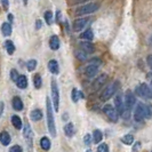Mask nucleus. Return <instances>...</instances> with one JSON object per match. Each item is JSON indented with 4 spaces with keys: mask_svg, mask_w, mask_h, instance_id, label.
<instances>
[{
    "mask_svg": "<svg viewBox=\"0 0 152 152\" xmlns=\"http://www.w3.org/2000/svg\"><path fill=\"white\" fill-rule=\"evenodd\" d=\"M135 93L137 96L143 97V99H150V91H149V86L146 84L138 85L135 88Z\"/></svg>",
    "mask_w": 152,
    "mask_h": 152,
    "instance_id": "9d476101",
    "label": "nucleus"
},
{
    "mask_svg": "<svg viewBox=\"0 0 152 152\" xmlns=\"http://www.w3.org/2000/svg\"><path fill=\"white\" fill-rule=\"evenodd\" d=\"M91 22V18L89 17H80V18H77L73 21V24H72V28H73V31L76 32H79V31H83L88 25V23Z\"/></svg>",
    "mask_w": 152,
    "mask_h": 152,
    "instance_id": "0eeeda50",
    "label": "nucleus"
},
{
    "mask_svg": "<svg viewBox=\"0 0 152 152\" xmlns=\"http://www.w3.org/2000/svg\"><path fill=\"white\" fill-rule=\"evenodd\" d=\"M23 4L24 5H28V0H23Z\"/></svg>",
    "mask_w": 152,
    "mask_h": 152,
    "instance_id": "09e8293b",
    "label": "nucleus"
},
{
    "mask_svg": "<svg viewBox=\"0 0 152 152\" xmlns=\"http://www.w3.org/2000/svg\"><path fill=\"white\" fill-rule=\"evenodd\" d=\"M114 104H115V110L118 114L121 115L122 111L125 110V104H124V99H122V94H117L115 95V99H114Z\"/></svg>",
    "mask_w": 152,
    "mask_h": 152,
    "instance_id": "ddd939ff",
    "label": "nucleus"
},
{
    "mask_svg": "<svg viewBox=\"0 0 152 152\" xmlns=\"http://www.w3.org/2000/svg\"><path fill=\"white\" fill-rule=\"evenodd\" d=\"M15 83H16V86L20 89H25L28 87V78H26V76H24V75H20Z\"/></svg>",
    "mask_w": 152,
    "mask_h": 152,
    "instance_id": "2eb2a0df",
    "label": "nucleus"
},
{
    "mask_svg": "<svg viewBox=\"0 0 152 152\" xmlns=\"http://www.w3.org/2000/svg\"><path fill=\"white\" fill-rule=\"evenodd\" d=\"M102 138H103V134H102V132L99 130V129L94 130V133H93V142H94L95 144L101 143Z\"/></svg>",
    "mask_w": 152,
    "mask_h": 152,
    "instance_id": "bb28decb",
    "label": "nucleus"
},
{
    "mask_svg": "<svg viewBox=\"0 0 152 152\" xmlns=\"http://www.w3.org/2000/svg\"><path fill=\"white\" fill-rule=\"evenodd\" d=\"M80 49L81 50H84L85 53H87L88 55L89 54H93L95 52V46L91 44V41H87V40H85V41H81L80 44Z\"/></svg>",
    "mask_w": 152,
    "mask_h": 152,
    "instance_id": "4468645a",
    "label": "nucleus"
},
{
    "mask_svg": "<svg viewBox=\"0 0 152 152\" xmlns=\"http://www.w3.org/2000/svg\"><path fill=\"white\" fill-rule=\"evenodd\" d=\"M135 103H136V97H135L134 93L130 91V89L126 91V93H125V101H124L125 109H127V110L132 111L133 107H134V105H135Z\"/></svg>",
    "mask_w": 152,
    "mask_h": 152,
    "instance_id": "423d86ee",
    "label": "nucleus"
},
{
    "mask_svg": "<svg viewBox=\"0 0 152 152\" xmlns=\"http://www.w3.org/2000/svg\"><path fill=\"white\" fill-rule=\"evenodd\" d=\"M61 17H62V14H61V12L58 10V12L56 13V22H60V21H61Z\"/></svg>",
    "mask_w": 152,
    "mask_h": 152,
    "instance_id": "37998d69",
    "label": "nucleus"
},
{
    "mask_svg": "<svg viewBox=\"0 0 152 152\" xmlns=\"http://www.w3.org/2000/svg\"><path fill=\"white\" fill-rule=\"evenodd\" d=\"M37 64H38L37 60H30V61H28V63H26V68H28V71L32 72L33 70H36V68H37Z\"/></svg>",
    "mask_w": 152,
    "mask_h": 152,
    "instance_id": "7c9ffc66",
    "label": "nucleus"
},
{
    "mask_svg": "<svg viewBox=\"0 0 152 152\" xmlns=\"http://www.w3.org/2000/svg\"><path fill=\"white\" fill-rule=\"evenodd\" d=\"M23 136H24V140L26 142L28 146L32 149V145H33V132L31 129L30 125L29 124H25L24 126V130H23Z\"/></svg>",
    "mask_w": 152,
    "mask_h": 152,
    "instance_id": "6e6552de",
    "label": "nucleus"
},
{
    "mask_svg": "<svg viewBox=\"0 0 152 152\" xmlns=\"http://www.w3.org/2000/svg\"><path fill=\"white\" fill-rule=\"evenodd\" d=\"M97 152H109V146L107 143H102L97 148Z\"/></svg>",
    "mask_w": 152,
    "mask_h": 152,
    "instance_id": "c9c22d12",
    "label": "nucleus"
},
{
    "mask_svg": "<svg viewBox=\"0 0 152 152\" xmlns=\"http://www.w3.org/2000/svg\"><path fill=\"white\" fill-rule=\"evenodd\" d=\"M99 8V2H93V1H89V2H86L85 5L78 7L76 9V15L77 16H81V15H91L93 13L97 12Z\"/></svg>",
    "mask_w": 152,
    "mask_h": 152,
    "instance_id": "f03ea898",
    "label": "nucleus"
},
{
    "mask_svg": "<svg viewBox=\"0 0 152 152\" xmlns=\"http://www.w3.org/2000/svg\"><path fill=\"white\" fill-rule=\"evenodd\" d=\"M18 76H20V75H18L17 70H15V69H12V70H10V79H12L13 81H16Z\"/></svg>",
    "mask_w": 152,
    "mask_h": 152,
    "instance_id": "f704fd0d",
    "label": "nucleus"
},
{
    "mask_svg": "<svg viewBox=\"0 0 152 152\" xmlns=\"http://www.w3.org/2000/svg\"><path fill=\"white\" fill-rule=\"evenodd\" d=\"M13 32V28H12V24L9 22H5L1 24V33L5 36V37H9Z\"/></svg>",
    "mask_w": 152,
    "mask_h": 152,
    "instance_id": "f3484780",
    "label": "nucleus"
},
{
    "mask_svg": "<svg viewBox=\"0 0 152 152\" xmlns=\"http://www.w3.org/2000/svg\"><path fill=\"white\" fill-rule=\"evenodd\" d=\"M91 0H75L73 4H84V2H89Z\"/></svg>",
    "mask_w": 152,
    "mask_h": 152,
    "instance_id": "c03bdc74",
    "label": "nucleus"
},
{
    "mask_svg": "<svg viewBox=\"0 0 152 152\" xmlns=\"http://www.w3.org/2000/svg\"><path fill=\"white\" fill-rule=\"evenodd\" d=\"M71 99H72V101H73L75 103H77V102L79 101V91H78L77 88H73V89H72V93H71Z\"/></svg>",
    "mask_w": 152,
    "mask_h": 152,
    "instance_id": "72a5a7b5",
    "label": "nucleus"
},
{
    "mask_svg": "<svg viewBox=\"0 0 152 152\" xmlns=\"http://www.w3.org/2000/svg\"><path fill=\"white\" fill-rule=\"evenodd\" d=\"M80 39L87 40V41H91V40L94 39L93 30H91V29H87V30H85L84 32H81V33H80Z\"/></svg>",
    "mask_w": 152,
    "mask_h": 152,
    "instance_id": "aec40b11",
    "label": "nucleus"
},
{
    "mask_svg": "<svg viewBox=\"0 0 152 152\" xmlns=\"http://www.w3.org/2000/svg\"><path fill=\"white\" fill-rule=\"evenodd\" d=\"M99 65H97V64L89 63V64L85 68V75H86V77H88V78L95 77L97 75V72H99Z\"/></svg>",
    "mask_w": 152,
    "mask_h": 152,
    "instance_id": "f8f14e48",
    "label": "nucleus"
},
{
    "mask_svg": "<svg viewBox=\"0 0 152 152\" xmlns=\"http://www.w3.org/2000/svg\"><path fill=\"white\" fill-rule=\"evenodd\" d=\"M48 70L53 73V75H58L60 72V66H58V63L56 60H50L48 62Z\"/></svg>",
    "mask_w": 152,
    "mask_h": 152,
    "instance_id": "a211bd4d",
    "label": "nucleus"
},
{
    "mask_svg": "<svg viewBox=\"0 0 152 152\" xmlns=\"http://www.w3.org/2000/svg\"><path fill=\"white\" fill-rule=\"evenodd\" d=\"M0 142L2 145H8L10 143V135L8 134L7 132H1L0 133Z\"/></svg>",
    "mask_w": 152,
    "mask_h": 152,
    "instance_id": "412c9836",
    "label": "nucleus"
},
{
    "mask_svg": "<svg viewBox=\"0 0 152 152\" xmlns=\"http://www.w3.org/2000/svg\"><path fill=\"white\" fill-rule=\"evenodd\" d=\"M13 21H14V16H13V14H8V22L13 23Z\"/></svg>",
    "mask_w": 152,
    "mask_h": 152,
    "instance_id": "49530a36",
    "label": "nucleus"
},
{
    "mask_svg": "<svg viewBox=\"0 0 152 152\" xmlns=\"http://www.w3.org/2000/svg\"><path fill=\"white\" fill-rule=\"evenodd\" d=\"M140 149H141V142H136L133 146V152H138Z\"/></svg>",
    "mask_w": 152,
    "mask_h": 152,
    "instance_id": "ea45409f",
    "label": "nucleus"
},
{
    "mask_svg": "<svg viewBox=\"0 0 152 152\" xmlns=\"http://www.w3.org/2000/svg\"><path fill=\"white\" fill-rule=\"evenodd\" d=\"M0 2H1L2 8L5 10H8V8H9V0H0Z\"/></svg>",
    "mask_w": 152,
    "mask_h": 152,
    "instance_id": "4c0bfd02",
    "label": "nucleus"
},
{
    "mask_svg": "<svg viewBox=\"0 0 152 152\" xmlns=\"http://www.w3.org/2000/svg\"><path fill=\"white\" fill-rule=\"evenodd\" d=\"M134 119L136 121H143L145 119V104L138 103L134 112Z\"/></svg>",
    "mask_w": 152,
    "mask_h": 152,
    "instance_id": "1a4fd4ad",
    "label": "nucleus"
},
{
    "mask_svg": "<svg viewBox=\"0 0 152 152\" xmlns=\"http://www.w3.org/2000/svg\"><path fill=\"white\" fill-rule=\"evenodd\" d=\"M4 107H5L4 102H1V101H0V117H1V114H2V112H4Z\"/></svg>",
    "mask_w": 152,
    "mask_h": 152,
    "instance_id": "a18cd8bd",
    "label": "nucleus"
},
{
    "mask_svg": "<svg viewBox=\"0 0 152 152\" xmlns=\"http://www.w3.org/2000/svg\"><path fill=\"white\" fill-rule=\"evenodd\" d=\"M86 152H91V150H87Z\"/></svg>",
    "mask_w": 152,
    "mask_h": 152,
    "instance_id": "8fccbe9b",
    "label": "nucleus"
},
{
    "mask_svg": "<svg viewBox=\"0 0 152 152\" xmlns=\"http://www.w3.org/2000/svg\"><path fill=\"white\" fill-rule=\"evenodd\" d=\"M146 62H148V65L150 66V69H151V71H152V55H149V56H148Z\"/></svg>",
    "mask_w": 152,
    "mask_h": 152,
    "instance_id": "79ce46f5",
    "label": "nucleus"
},
{
    "mask_svg": "<svg viewBox=\"0 0 152 152\" xmlns=\"http://www.w3.org/2000/svg\"><path fill=\"white\" fill-rule=\"evenodd\" d=\"M84 142H85V144L86 145H91V137L89 134H86L84 137Z\"/></svg>",
    "mask_w": 152,
    "mask_h": 152,
    "instance_id": "58836bf2",
    "label": "nucleus"
},
{
    "mask_svg": "<svg viewBox=\"0 0 152 152\" xmlns=\"http://www.w3.org/2000/svg\"><path fill=\"white\" fill-rule=\"evenodd\" d=\"M5 48H6V50L9 55H13L15 53V45L12 40H6L5 41Z\"/></svg>",
    "mask_w": 152,
    "mask_h": 152,
    "instance_id": "393cba45",
    "label": "nucleus"
},
{
    "mask_svg": "<svg viewBox=\"0 0 152 152\" xmlns=\"http://www.w3.org/2000/svg\"><path fill=\"white\" fill-rule=\"evenodd\" d=\"M121 142L126 145H130L134 143V136L132 134H127L121 138Z\"/></svg>",
    "mask_w": 152,
    "mask_h": 152,
    "instance_id": "c756f323",
    "label": "nucleus"
},
{
    "mask_svg": "<svg viewBox=\"0 0 152 152\" xmlns=\"http://www.w3.org/2000/svg\"><path fill=\"white\" fill-rule=\"evenodd\" d=\"M50 145H52V143H50V140H49L48 137L44 136L41 140H40V146H41L42 150L48 151V150L50 149Z\"/></svg>",
    "mask_w": 152,
    "mask_h": 152,
    "instance_id": "4be33fe9",
    "label": "nucleus"
},
{
    "mask_svg": "<svg viewBox=\"0 0 152 152\" xmlns=\"http://www.w3.org/2000/svg\"><path fill=\"white\" fill-rule=\"evenodd\" d=\"M12 124H13V126L15 127L16 129H21L23 126L22 119H21L18 115H13V117H12Z\"/></svg>",
    "mask_w": 152,
    "mask_h": 152,
    "instance_id": "a878e982",
    "label": "nucleus"
},
{
    "mask_svg": "<svg viewBox=\"0 0 152 152\" xmlns=\"http://www.w3.org/2000/svg\"><path fill=\"white\" fill-rule=\"evenodd\" d=\"M103 113L107 117V119L111 122H118V119H119V114L117 112V110L114 109L111 104H105L104 107H103Z\"/></svg>",
    "mask_w": 152,
    "mask_h": 152,
    "instance_id": "39448f33",
    "label": "nucleus"
},
{
    "mask_svg": "<svg viewBox=\"0 0 152 152\" xmlns=\"http://www.w3.org/2000/svg\"><path fill=\"white\" fill-rule=\"evenodd\" d=\"M44 17H45L46 24H47V25H52L53 18H54L53 12H52V10H46L45 14H44Z\"/></svg>",
    "mask_w": 152,
    "mask_h": 152,
    "instance_id": "cd10ccee",
    "label": "nucleus"
},
{
    "mask_svg": "<svg viewBox=\"0 0 152 152\" xmlns=\"http://www.w3.org/2000/svg\"><path fill=\"white\" fill-rule=\"evenodd\" d=\"M49 47H50L52 50H57L60 48V38L56 34L50 36V38H49Z\"/></svg>",
    "mask_w": 152,
    "mask_h": 152,
    "instance_id": "dca6fc26",
    "label": "nucleus"
},
{
    "mask_svg": "<svg viewBox=\"0 0 152 152\" xmlns=\"http://www.w3.org/2000/svg\"><path fill=\"white\" fill-rule=\"evenodd\" d=\"M76 56L78 60H80V61H86L87 60V57H88V54L85 53L84 50H78V52H76Z\"/></svg>",
    "mask_w": 152,
    "mask_h": 152,
    "instance_id": "2f4dec72",
    "label": "nucleus"
},
{
    "mask_svg": "<svg viewBox=\"0 0 152 152\" xmlns=\"http://www.w3.org/2000/svg\"><path fill=\"white\" fill-rule=\"evenodd\" d=\"M151 42H152V38H151Z\"/></svg>",
    "mask_w": 152,
    "mask_h": 152,
    "instance_id": "3c124183",
    "label": "nucleus"
},
{
    "mask_svg": "<svg viewBox=\"0 0 152 152\" xmlns=\"http://www.w3.org/2000/svg\"><path fill=\"white\" fill-rule=\"evenodd\" d=\"M9 152H23V149L20 146V145H14V146L10 148Z\"/></svg>",
    "mask_w": 152,
    "mask_h": 152,
    "instance_id": "e433bc0d",
    "label": "nucleus"
},
{
    "mask_svg": "<svg viewBox=\"0 0 152 152\" xmlns=\"http://www.w3.org/2000/svg\"><path fill=\"white\" fill-rule=\"evenodd\" d=\"M119 87H120V83H119V81H114V83H112L111 85L107 86V88L102 91V94H101V96H99L101 101L107 102V99H110L114 94L117 93V91L119 89Z\"/></svg>",
    "mask_w": 152,
    "mask_h": 152,
    "instance_id": "7ed1b4c3",
    "label": "nucleus"
},
{
    "mask_svg": "<svg viewBox=\"0 0 152 152\" xmlns=\"http://www.w3.org/2000/svg\"><path fill=\"white\" fill-rule=\"evenodd\" d=\"M42 28V22H41V20H37L36 21V29L37 30H40Z\"/></svg>",
    "mask_w": 152,
    "mask_h": 152,
    "instance_id": "a19ab883",
    "label": "nucleus"
},
{
    "mask_svg": "<svg viewBox=\"0 0 152 152\" xmlns=\"http://www.w3.org/2000/svg\"><path fill=\"white\" fill-rule=\"evenodd\" d=\"M64 133L68 137L73 136L75 135V126H73V124H71V122L66 124L65 127H64Z\"/></svg>",
    "mask_w": 152,
    "mask_h": 152,
    "instance_id": "b1692460",
    "label": "nucleus"
},
{
    "mask_svg": "<svg viewBox=\"0 0 152 152\" xmlns=\"http://www.w3.org/2000/svg\"><path fill=\"white\" fill-rule=\"evenodd\" d=\"M42 115H44V114H42V111L39 110V109H36V110L31 111L30 118L32 121H39V120L42 119Z\"/></svg>",
    "mask_w": 152,
    "mask_h": 152,
    "instance_id": "6ab92c4d",
    "label": "nucleus"
},
{
    "mask_svg": "<svg viewBox=\"0 0 152 152\" xmlns=\"http://www.w3.org/2000/svg\"><path fill=\"white\" fill-rule=\"evenodd\" d=\"M33 85H34V87L39 89L41 86H42V79H41V76L37 73V75H34L33 76Z\"/></svg>",
    "mask_w": 152,
    "mask_h": 152,
    "instance_id": "c85d7f7f",
    "label": "nucleus"
},
{
    "mask_svg": "<svg viewBox=\"0 0 152 152\" xmlns=\"http://www.w3.org/2000/svg\"><path fill=\"white\" fill-rule=\"evenodd\" d=\"M107 79H109V77H107V75H105V73H103V75H101L99 77H97V78L94 80V83H93V89H94V91L99 89L102 86H104V85L107 84Z\"/></svg>",
    "mask_w": 152,
    "mask_h": 152,
    "instance_id": "9b49d317",
    "label": "nucleus"
},
{
    "mask_svg": "<svg viewBox=\"0 0 152 152\" xmlns=\"http://www.w3.org/2000/svg\"><path fill=\"white\" fill-rule=\"evenodd\" d=\"M46 109H47V126L50 135L53 137L56 136V126H55V119H54V112H53V105L50 99H46Z\"/></svg>",
    "mask_w": 152,
    "mask_h": 152,
    "instance_id": "f257e3e1",
    "label": "nucleus"
},
{
    "mask_svg": "<svg viewBox=\"0 0 152 152\" xmlns=\"http://www.w3.org/2000/svg\"><path fill=\"white\" fill-rule=\"evenodd\" d=\"M13 107L16 111H22L23 110V102L18 96H15L13 99Z\"/></svg>",
    "mask_w": 152,
    "mask_h": 152,
    "instance_id": "5701e85b",
    "label": "nucleus"
},
{
    "mask_svg": "<svg viewBox=\"0 0 152 152\" xmlns=\"http://www.w3.org/2000/svg\"><path fill=\"white\" fill-rule=\"evenodd\" d=\"M149 91H150V99H152V80L149 85Z\"/></svg>",
    "mask_w": 152,
    "mask_h": 152,
    "instance_id": "de8ad7c7",
    "label": "nucleus"
},
{
    "mask_svg": "<svg viewBox=\"0 0 152 152\" xmlns=\"http://www.w3.org/2000/svg\"><path fill=\"white\" fill-rule=\"evenodd\" d=\"M145 118H148V119L152 118V105L151 104H145Z\"/></svg>",
    "mask_w": 152,
    "mask_h": 152,
    "instance_id": "473e14b6",
    "label": "nucleus"
},
{
    "mask_svg": "<svg viewBox=\"0 0 152 152\" xmlns=\"http://www.w3.org/2000/svg\"><path fill=\"white\" fill-rule=\"evenodd\" d=\"M50 91H52V99H53V107L54 110L57 112L60 109V91H58V87L55 80H52L50 83Z\"/></svg>",
    "mask_w": 152,
    "mask_h": 152,
    "instance_id": "20e7f679",
    "label": "nucleus"
}]
</instances>
